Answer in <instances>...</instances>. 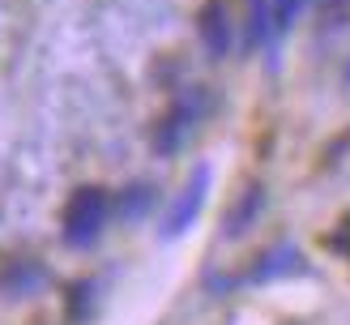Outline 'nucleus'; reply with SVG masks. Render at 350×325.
Returning a JSON list of instances; mask_svg holds the SVG:
<instances>
[{
  "mask_svg": "<svg viewBox=\"0 0 350 325\" xmlns=\"http://www.w3.org/2000/svg\"><path fill=\"white\" fill-rule=\"evenodd\" d=\"M265 210V188L260 184H252L248 193H243V201L235 205V214H231V222H226V235H243L256 222V214Z\"/></svg>",
  "mask_w": 350,
  "mask_h": 325,
  "instance_id": "423d86ee",
  "label": "nucleus"
},
{
  "mask_svg": "<svg viewBox=\"0 0 350 325\" xmlns=\"http://www.w3.org/2000/svg\"><path fill=\"white\" fill-rule=\"evenodd\" d=\"M201 39L209 47V56H226L231 51V17H226V5L222 0H209L201 9Z\"/></svg>",
  "mask_w": 350,
  "mask_h": 325,
  "instance_id": "7ed1b4c3",
  "label": "nucleus"
},
{
  "mask_svg": "<svg viewBox=\"0 0 350 325\" xmlns=\"http://www.w3.org/2000/svg\"><path fill=\"white\" fill-rule=\"evenodd\" d=\"M150 201H154V188L150 184H133L124 197H120V218H142L150 210Z\"/></svg>",
  "mask_w": 350,
  "mask_h": 325,
  "instance_id": "0eeeda50",
  "label": "nucleus"
},
{
  "mask_svg": "<svg viewBox=\"0 0 350 325\" xmlns=\"http://www.w3.org/2000/svg\"><path fill=\"white\" fill-rule=\"evenodd\" d=\"M107 210H111V201L103 188H77L68 210H64V239L73 248L94 244L103 235V227H107Z\"/></svg>",
  "mask_w": 350,
  "mask_h": 325,
  "instance_id": "f257e3e1",
  "label": "nucleus"
},
{
  "mask_svg": "<svg viewBox=\"0 0 350 325\" xmlns=\"http://www.w3.org/2000/svg\"><path fill=\"white\" fill-rule=\"evenodd\" d=\"M43 278H47V274H43L39 265H17V270L5 274V287H9V291H34Z\"/></svg>",
  "mask_w": 350,
  "mask_h": 325,
  "instance_id": "6e6552de",
  "label": "nucleus"
},
{
  "mask_svg": "<svg viewBox=\"0 0 350 325\" xmlns=\"http://www.w3.org/2000/svg\"><path fill=\"white\" fill-rule=\"evenodd\" d=\"M346 86H350V68H346Z\"/></svg>",
  "mask_w": 350,
  "mask_h": 325,
  "instance_id": "9d476101",
  "label": "nucleus"
},
{
  "mask_svg": "<svg viewBox=\"0 0 350 325\" xmlns=\"http://www.w3.org/2000/svg\"><path fill=\"white\" fill-rule=\"evenodd\" d=\"M192 120H197V112H192V103L184 99V103H175V112L167 116V125L159 129V150L163 154H171V150H180V142H184V133L192 129Z\"/></svg>",
  "mask_w": 350,
  "mask_h": 325,
  "instance_id": "39448f33",
  "label": "nucleus"
},
{
  "mask_svg": "<svg viewBox=\"0 0 350 325\" xmlns=\"http://www.w3.org/2000/svg\"><path fill=\"white\" fill-rule=\"evenodd\" d=\"M205 193H209V167H197V176H192L188 188H184L180 197H175L171 214H167V222H163V235H167V239L184 235V231L192 227V218H197V214H201V205H205Z\"/></svg>",
  "mask_w": 350,
  "mask_h": 325,
  "instance_id": "f03ea898",
  "label": "nucleus"
},
{
  "mask_svg": "<svg viewBox=\"0 0 350 325\" xmlns=\"http://www.w3.org/2000/svg\"><path fill=\"white\" fill-rule=\"evenodd\" d=\"M295 270H304V257L295 252V248H273L260 257V265L252 270V283H273V278H282V274H295Z\"/></svg>",
  "mask_w": 350,
  "mask_h": 325,
  "instance_id": "20e7f679",
  "label": "nucleus"
},
{
  "mask_svg": "<svg viewBox=\"0 0 350 325\" xmlns=\"http://www.w3.org/2000/svg\"><path fill=\"white\" fill-rule=\"evenodd\" d=\"M295 13H299V0H269V22H273V34L291 30Z\"/></svg>",
  "mask_w": 350,
  "mask_h": 325,
  "instance_id": "1a4fd4ad",
  "label": "nucleus"
}]
</instances>
